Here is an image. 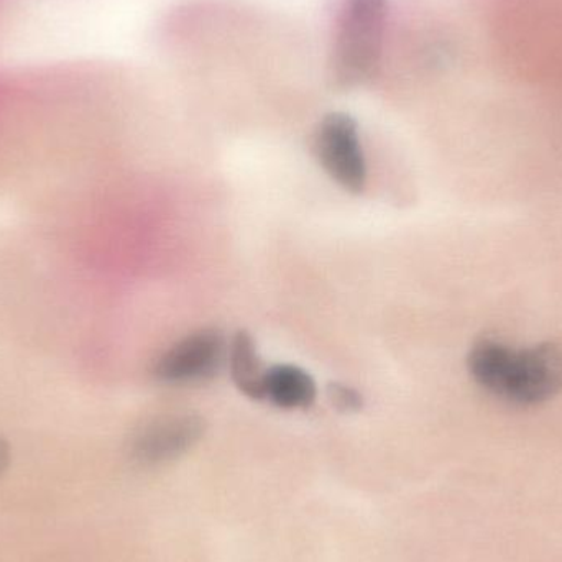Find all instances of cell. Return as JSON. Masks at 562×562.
Returning <instances> with one entry per match:
<instances>
[{
    "label": "cell",
    "mask_w": 562,
    "mask_h": 562,
    "mask_svg": "<svg viewBox=\"0 0 562 562\" xmlns=\"http://www.w3.org/2000/svg\"><path fill=\"white\" fill-rule=\"evenodd\" d=\"M263 400L284 409L307 408L316 400V382L301 367H270L263 380Z\"/></svg>",
    "instance_id": "8992f818"
},
{
    "label": "cell",
    "mask_w": 562,
    "mask_h": 562,
    "mask_svg": "<svg viewBox=\"0 0 562 562\" xmlns=\"http://www.w3.org/2000/svg\"><path fill=\"white\" fill-rule=\"evenodd\" d=\"M231 375L237 389L252 400H263V380L267 369H263L259 350L252 336L246 330H239L233 337L227 350Z\"/></svg>",
    "instance_id": "52a82bcc"
},
{
    "label": "cell",
    "mask_w": 562,
    "mask_h": 562,
    "mask_svg": "<svg viewBox=\"0 0 562 562\" xmlns=\"http://www.w3.org/2000/svg\"><path fill=\"white\" fill-rule=\"evenodd\" d=\"M204 432L196 415L161 416L142 426L131 441V454L138 464L160 465L187 454Z\"/></svg>",
    "instance_id": "5b68a950"
},
{
    "label": "cell",
    "mask_w": 562,
    "mask_h": 562,
    "mask_svg": "<svg viewBox=\"0 0 562 562\" xmlns=\"http://www.w3.org/2000/svg\"><path fill=\"white\" fill-rule=\"evenodd\" d=\"M327 396L340 412L352 413L362 408V395L352 386L344 385V383H330L327 386Z\"/></svg>",
    "instance_id": "ba28073f"
},
{
    "label": "cell",
    "mask_w": 562,
    "mask_h": 562,
    "mask_svg": "<svg viewBox=\"0 0 562 562\" xmlns=\"http://www.w3.org/2000/svg\"><path fill=\"white\" fill-rule=\"evenodd\" d=\"M226 339L217 329L188 334L155 363L154 373L165 385H194L214 379L227 360Z\"/></svg>",
    "instance_id": "277c9868"
},
{
    "label": "cell",
    "mask_w": 562,
    "mask_h": 562,
    "mask_svg": "<svg viewBox=\"0 0 562 562\" xmlns=\"http://www.w3.org/2000/svg\"><path fill=\"white\" fill-rule=\"evenodd\" d=\"M468 369L481 389L512 405H540L562 392V349L553 342L515 349L484 337L472 346Z\"/></svg>",
    "instance_id": "6da1fadb"
},
{
    "label": "cell",
    "mask_w": 562,
    "mask_h": 562,
    "mask_svg": "<svg viewBox=\"0 0 562 562\" xmlns=\"http://www.w3.org/2000/svg\"><path fill=\"white\" fill-rule=\"evenodd\" d=\"M10 465V448L2 438H0V479L5 474Z\"/></svg>",
    "instance_id": "9c48e42d"
},
{
    "label": "cell",
    "mask_w": 562,
    "mask_h": 562,
    "mask_svg": "<svg viewBox=\"0 0 562 562\" xmlns=\"http://www.w3.org/2000/svg\"><path fill=\"white\" fill-rule=\"evenodd\" d=\"M389 0H346L334 45V85L353 89L375 76L380 66Z\"/></svg>",
    "instance_id": "7a4b0ae2"
},
{
    "label": "cell",
    "mask_w": 562,
    "mask_h": 562,
    "mask_svg": "<svg viewBox=\"0 0 562 562\" xmlns=\"http://www.w3.org/2000/svg\"><path fill=\"white\" fill-rule=\"evenodd\" d=\"M317 160L327 175L349 193H362L367 183V161L357 122L344 112H333L321 121L314 137Z\"/></svg>",
    "instance_id": "3957f363"
}]
</instances>
